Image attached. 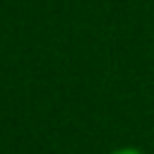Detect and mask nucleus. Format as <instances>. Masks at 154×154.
Returning a JSON list of instances; mask_svg holds the SVG:
<instances>
[{
  "label": "nucleus",
  "mask_w": 154,
  "mask_h": 154,
  "mask_svg": "<svg viewBox=\"0 0 154 154\" xmlns=\"http://www.w3.org/2000/svg\"><path fill=\"white\" fill-rule=\"evenodd\" d=\"M111 154H144L140 147H118V149H113Z\"/></svg>",
  "instance_id": "1"
}]
</instances>
